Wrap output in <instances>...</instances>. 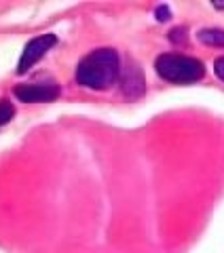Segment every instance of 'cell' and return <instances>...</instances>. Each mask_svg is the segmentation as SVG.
<instances>
[{
    "instance_id": "1",
    "label": "cell",
    "mask_w": 224,
    "mask_h": 253,
    "mask_svg": "<svg viewBox=\"0 0 224 253\" xmlns=\"http://www.w3.org/2000/svg\"><path fill=\"white\" fill-rule=\"evenodd\" d=\"M121 74V59L114 49H98L85 55L76 66V83L87 89H110Z\"/></svg>"
},
{
    "instance_id": "2",
    "label": "cell",
    "mask_w": 224,
    "mask_h": 253,
    "mask_svg": "<svg viewBox=\"0 0 224 253\" xmlns=\"http://www.w3.org/2000/svg\"><path fill=\"white\" fill-rule=\"evenodd\" d=\"M157 74L167 83L173 84H190L201 81L205 74L203 63L195 57H186V55L178 53H163L159 55L155 61Z\"/></svg>"
},
{
    "instance_id": "3",
    "label": "cell",
    "mask_w": 224,
    "mask_h": 253,
    "mask_svg": "<svg viewBox=\"0 0 224 253\" xmlns=\"http://www.w3.org/2000/svg\"><path fill=\"white\" fill-rule=\"evenodd\" d=\"M55 44H57V36H55V34H41V36L32 38V41L26 44L23 53H21L17 72H19V74H26L28 70L34 66V63H38V59H41L47 51L53 49Z\"/></svg>"
},
{
    "instance_id": "4",
    "label": "cell",
    "mask_w": 224,
    "mask_h": 253,
    "mask_svg": "<svg viewBox=\"0 0 224 253\" xmlns=\"http://www.w3.org/2000/svg\"><path fill=\"white\" fill-rule=\"evenodd\" d=\"M15 95L23 104H47V101L57 99L59 86L53 83H30L15 86Z\"/></svg>"
},
{
    "instance_id": "5",
    "label": "cell",
    "mask_w": 224,
    "mask_h": 253,
    "mask_svg": "<svg viewBox=\"0 0 224 253\" xmlns=\"http://www.w3.org/2000/svg\"><path fill=\"white\" fill-rule=\"evenodd\" d=\"M121 89L125 93V97H129V99H138L144 93V76H142V70L135 63H129L123 72Z\"/></svg>"
},
{
    "instance_id": "6",
    "label": "cell",
    "mask_w": 224,
    "mask_h": 253,
    "mask_svg": "<svg viewBox=\"0 0 224 253\" xmlns=\"http://www.w3.org/2000/svg\"><path fill=\"white\" fill-rule=\"evenodd\" d=\"M197 38L207 46H224V30H214V28L199 30Z\"/></svg>"
},
{
    "instance_id": "7",
    "label": "cell",
    "mask_w": 224,
    "mask_h": 253,
    "mask_svg": "<svg viewBox=\"0 0 224 253\" xmlns=\"http://www.w3.org/2000/svg\"><path fill=\"white\" fill-rule=\"evenodd\" d=\"M13 116H15L13 104H11V101H6V99H2V101H0V126L9 123Z\"/></svg>"
},
{
    "instance_id": "8",
    "label": "cell",
    "mask_w": 224,
    "mask_h": 253,
    "mask_svg": "<svg viewBox=\"0 0 224 253\" xmlns=\"http://www.w3.org/2000/svg\"><path fill=\"white\" fill-rule=\"evenodd\" d=\"M214 72H216V76H218L220 81H224V57L216 59V63H214Z\"/></svg>"
},
{
    "instance_id": "9",
    "label": "cell",
    "mask_w": 224,
    "mask_h": 253,
    "mask_svg": "<svg viewBox=\"0 0 224 253\" xmlns=\"http://www.w3.org/2000/svg\"><path fill=\"white\" fill-rule=\"evenodd\" d=\"M157 19L159 21H167V19H169V11H167V6H159V9H157Z\"/></svg>"
},
{
    "instance_id": "10",
    "label": "cell",
    "mask_w": 224,
    "mask_h": 253,
    "mask_svg": "<svg viewBox=\"0 0 224 253\" xmlns=\"http://www.w3.org/2000/svg\"><path fill=\"white\" fill-rule=\"evenodd\" d=\"M212 4H214V6H220V9H224V2H218V0H214Z\"/></svg>"
}]
</instances>
